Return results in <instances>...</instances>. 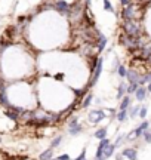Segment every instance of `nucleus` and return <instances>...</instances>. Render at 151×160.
I'll use <instances>...</instances> for the list:
<instances>
[{
	"instance_id": "nucleus-9",
	"label": "nucleus",
	"mask_w": 151,
	"mask_h": 160,
	"mask_svg": "<svg viewBox=\"0 0 151 160\" xmlns=\"http://www.w3.org/2000/svg\"><path fill=\"white\" fill-rule=\"evenodd\" d=\"M147 93H148L147 92V87L145 86H138V89L135 91V98L141 102V101H144V99L147 98Z\"/></svg>"
},
{
	"instance_id": "nucleus-11",
	"label": "nucleus",
	"mask_w": 151,
	"mask_h": 160,
	"mask_svg": "<svg viewBox=\"0 0 151 160\" xmlns=\"http://www.w3.org/2000/svg\"><path fill=\"white\" fill-rule=\"evenodd\" d=\"M116 148H117V147H116V144H111V142H110L108 145L104 148V153H102L104 159H105V160L110 159V157H111V156L114 154V150H116Z\"/></svg>"
},
{
	"instance_id": "nucleus-32",
	"label": "nucleus",
	"mask_w": 151,
	"mask_h": 160,
	"mask_svg": "<svg viewBox=\"0 0 151 160\" xmlns=\"http://www.w3.org/2000/svg\"><path fill=\"white\" fill-rule=\"evenodd\" d=\"M95 160H105L104 157H95Z\"/></svg>"
},
{
	"instance_id": "nucleus-28",
	"label": "nucleus",
	"mask_w": 151,
	"mask_h": 160,
	"mask_svg": "<svg viewBox=\"0 0 151 160\" xmlns=\"http://www.w3.org/2000/svg\"><path fill=\"white\" fill-rule=\"evenodd\" d=\"M133 0H120V5H121V7L123 6H127V5H130Z\"/></svg>"
},
{
	"instance_id": "nucleus-24",
	"label": "nucleus",
	"mask_w": 151,
	"mask_h": 160,
	"mask_svg": "<svg viewBox=\"0 0 151 160\" xmlns=\"http://www.w3.org/2000/svg\"><path fill=\"white\" fill-rule=\"evenodd\" d=\"M142 136H144V141L145 142L151 144V130L150 129H145L144 132H142Z\"/></svg>"
},
{
	"instance_id": "nucleus-35",
	"label": "nucleus",
	"mask_w": 151,
	"mask_h": 160,
	"mask_svg": "<svg viewBox=\"0 0 151 160\" xmlns=\"http://www.w3.org/2000/svg\"><path fill=\"white\" fill-rule=\"evenodd\" d=\"M85 160H86V159H85Z\"/></svg>"
},
{
	"instance_id": "nucleus-33",
	"label": "nucleus",
	"mask_w": 151,
	"mask_h": 160,
	"mask_svg": "<svg viewBox=\"0 0 151 160\" xmlns=\"http://www.w3.org/2000/svg\"><path fill=\"white\" fill-rule=\"evenodd\" d=\"M50 160H58V159H54V157H52V159H50Z\"/></svg>"
},
{
	"instance_id": "nucleus-6",
	"label": "nucleus",
	"mask_w": 151,
	"mask_h": 160,
	"mask_svg": "<svg viewBox=\"0 0 151 160\" xmlns=\"http://www.w3.org/2000/svg\"><path fill=\"white\" fill-rule=\"evenodd\" d=\"M107 43H108L107 36H104L102 33H99L97 36V39H95V46H97V49H98V54H102L105 46H107Z\"/></svg>"
},
{
	"instance_id": "nucleus-34",
	"label": "nucleus",
	"mask_w": 151,
	"mask_h": 160,
	"mask_svg": "<svg viewBox=\"0 0 151 160\" xmlns=\"http://www.w3.org/2000/svg\"><path fill=\"white\" fill-rule=\"evenodd\" d=\"M0 142H2V138H0Z\"/></svg>"
},
{
	"instance_id": "nucleus-17",
	"label": "nucleus",
	"mask_w": 151,
	"mask_h": 160,
	"mask_svg": "<svg viewBox=\"0 0 151 160\" xmlns=\"http://www.w3.org/2000/svg\"><path fill=\"white\" fill-rule=\"evenodd\" d=\"M127 110H120L117 114H116V119H117V122H120V123H123V122H126L127 119Z\"/></svg>"
},
{
	"instance_id": "nucleus-23",
	"label": "nucleus",
	"mask_w": 151,
	"mask_h": 160,
	"mask_svg": "<svg viewBox=\"0 0 151 160\" xmlns=\"http://www.w3.org/2000/svg\"><path fill=\"white\" fill-rule=\"evenodd\" d=\"M102 2H104V11L105 12H114V7H113L110 0H102Z\"/></svg>"
},
{
	"instance_id": "nucleus-20",
	"label": "nucleus",
	"mask_w": 151,
	"mask_h": 160,
	"mask_svg": "<svg viewBox=\"0 0 151 160\" xmlns=\"http://www.w3.org/2000/svg\"><path fill=\"white\" fill-rule=\"evenodd\" d=\"M61 142H62V135L55 136L54 139H52V142H50V148H58L61 145Z\"/></svg>"
},
{
	"instance_id": "nucleus-25",
	"label": "nucleus",
	"mask_w": 151,
	"mask_h": 160,
	"mask_svg": "<svg viewBox=\"0 0 151 160\" xmlns=\"http://www.w3.org/2000/svg\"><path fill=\"white\" fill-rule=\"evenodd\" d=\"M147 113H148V110H147V107H141V108H139L138 116L141 117V119H145V117H147Z\"/></svg>"
},
{
	"instance_id": "nucleus-12",
	"label": "nucleus",
	"mask_w": 151,
	"mask_h": 160,
	"mask_svg": "<svg viewBox=\"0 0 151 160\" xmlns=\"http://www.w3.org/2000/svg\"><path fill=\"white\" fill-rule=\"evenodd\" d=\"M68 132H70V135L71 136H77L79 134L83 132V126H82L80 123L73 125V126H68Z\"/></svg>"
},
{
	"instance_id": "nucleus-30",
	"label": "nucleus",
	"mask_w": 151,
	"mask_h": 160,
	"mask_svg": "<svg viewBox=\"0 0 151 160\" xmlns=\"http://www.w3.org/2000/svg\"><path fill=\"white\" fill-rule=\"evenodd\" d=\"M147 85H148V86H147V92H150V93H151V82H148Z\"/></svg>"
},
{
	"instance_id": "nucleus-29",
	"label": "nucleus",
	"mask_w": 151,
	"mask_h": 160,
	"mask_svg": "<svg viewBox=\"0 0 151 160\" xmlns=\"http://www.w3.org/2000/svg\"><path fill=\"white\" fill-rule=\"evenodd\" d=\"M55 80H59V82H62V80H64V74H62V73L55 74Z\"/></svg>"
},
{
	"instance_id": "nucleus-13",
	"label": "nucleus",
	"mask_w": 151,
	"mask_h": 160,
	"mask_svg": "<svg viewBox=\"0 0 151 160\" xmlns=\"http://www.w3.org/2000/svg\"><path fill=\"white\" fill-rule=\"evenodd\" d=\"M132 104V98H130V95H125L123 98H121V102H120V110H127L129 107Z\"/></svg>"
},
{
	"instance_id": "nucleus-15",
	"label": "nucleus",
	"mask_w": 151,
	"mask_h": 160,
	"mask_svg": "<svg viewBox=\"0 0 151 160\" xmlns=\"http://www.w3.org/2000/svg\"><path fill=\"white\" fill-rule=\"evenodd\" d=\"M82 99H83V101H82V108H87V107L92 104V101H93V95H92V93H87V95H85Z\"/></svg>"
},
{
	"instance_id": "nucleus-14",
	"label": "nucleus",
	"mask_w": 151,
	"mask_h": 160,
	"mask_svg": "<svg viewBox=\"0 0 151 160\" xmlns=\"http://www.w3.org/2000/svg\"><path fill=\"white\" fill-rule=\"evenodd\" d=\"M54 157V148H46L40 156H39V160H50Z\"/></svg>"
},
{
	"instance_id": "nucleus-22",
	"label": "nucleus",
	"mask_w": 151,
	"mask_h": 160,
	"mask_svg": "<svg viewBox=\"0 0 151 160\" xmlns=\"http://www.w3.org/2000/svg\"><path fill=\"white\" fill-rule=\"evenodd\" d=\"M116 70H117V74H119V76H120V77H126L127 68L125 67V65H123V64H120V65H119V67L116 68Z\"/></svg>"
},
{
	"instance_id": "nucleus-3",
	"label": "nucleus",
	"mask_w": 151,
	"mask_h": 160,
	"mask_svg": "<svg viewBox=\"0 0 151 160\" xmlns=\"http://www.w3.org/2000/svg\"><path fill=\"white\" fill-rule=\"evenodd\" d=\"M102 65H104V58L102 56H98L97 65H95V68L92 70V77H91V82H89V87H92V86H95V85H97V82L99 80L101 73H102Z\"/></svg>"
},
{
	"instance_id": "nucleus-7",
	"label": "nucleus",
	"mask_w": 151,
	"mask_h": 160,
	"mask_svg": "<svg viewBox=\"0 0 151 160\" xmlns=\"http://www.w3.org/2000/svg\"><path fill=\"white\" fill-rule=\"evenodd\" d=\"M126 79L129 83H138L139 85V79H141V74H139L138 70L135 68H129L126 73Z\"/></svg>"
},
{
	"instance_id": "nucleus-19",
	"label": "nucleus",
	"mask_w": 151,
	"mask_h": 160,
	"mask_svg": "<svg viewBox=\"0 0 151 160\" xmlns=\"http://www.w3.org/2000/svg\"><path fill=\"white\" fill-rule=\"evenodd\" d=\"M139 105H135V107H129V113H127V116L130 117V119H135V117L138 116V113H139Z\"/></svg>"
},
{
	"instance_id": "nucleus-1",
	"label": "nucleus",
	"mask_w": 151,
	"mask_h": 160,
	"mask_svg": "<svg viewBox=\"0 0 151 160\" xmlns=\"http://www.w3.org/2000/svg\"><path fill=\"white\" fill-rule=\"evenodd\" d=\"M121 30L127 36L139 37L142 33V25L139 22V19H125L121 24Z\"/></svg>"
},
{
	"instance_id": "nucleus-21",
	"label": "nucleus",
	"mask_w": 151,
	"mask_h": 160,
	"mask_svg": "<svg viewBox=\"0 0 151 160\" xmlns=\"http://www.w3.org/2000/svg\"><path fill=\"white\" fill-rule=\"evenodd\" d=\"M138 83H129V85H127L126 86V93L127 95H132V93H135V91H136V89H138Z\"/></svg>"
},
{
	"instance_id": "nucleus-5",
	"label": "nucleus",
	"mask_w": 151,
	"mask_h": 160,
	"mask_svg": "<svg viewBox=\"0 0 151 160\" xmlns=\"http://www.w3.org/2000/svg\"><path fill=\"white\" fill-rule=\"evenodd\" d=\"M87 119H89V123L97 125V123L102 122L104 119H105V111L101 110V108H98V110H91V111H89V116H87Z\"/></svg>"
},
{
	"instance_id": "nucleus-10",
	"label": "nucleus",
	"mask_w": 151,
	"mask_h": 160,
	"mask_svg": "<svg viewBox=\"0 0 151 160\" xmlns=\"http://www.w3.org/2000/svg\"><path fill=\"white\" fill-rule=\"evenodd\" d=\"M148 126H150V123H148V122H142V123L139 125L138 128H136V129L132 132L133 136H135V138H139V136H142V132H144L145 129H148Z\"/></svg>"
},
{
	"instance_id": "nucleus-4",
	"label": "nucleus",
	"mask_w": 151,
	"mask_h": 160,
	"mask_svg": "<svg viewBox=\"0 0 151 160\" xmlns=\"http://www.w3.org/2000/svg\"><path fill=\"white\" fill-rule=\"evenodd\" d=\"M54 9L59 13V15H62V16H68L70 9H71V5H70L68 2H65V0H55Z\"/></svg>"
},
{
	"instance_id": "nucleus-27",
	"label": "nucleus",
	"mask_w": 151,
	"mask_h": 160,
	"mask_svg": "<svg viewBox=\"0 0 151 160\" xmlns=\"http://www.w3.org/2000/svg\"><path fill=\"white\" fill-rule=\"evenodd\" d=\"M56 159H58V160H71V159H70V156H68V154H61V156H58Z\"/></svg>"
},
{
	"instance_id": "nucleus-31",
	"label": "nucleus",
	"mask_w": 151,
	"mask_h": 160,
	"mask_svg": "<svg viewBox=\"0 0 151 160\" xmlns=\"http://www.w3.org/2000/svg\"><path fill=\"white\" fill-rule=\"evenodd\" d=\"M116 160H123V156H121V154H117V156H116Z\"/></svg>"
},
{
	"instance_id": "nucleus-26",
	"label": "nucleus",
	"mask_w": 151,
	"mask_h": 160,
	"mask_svg": "<svg viewBox=\"0 0 151 160\" xmlns=\"http://www.w3.org/2000/svg\"><path fill=\"white\" fill-rule=\"evenodd\" d=\"M85 159H86V148H83V150H82V153L79 154V157H76L74 160H85Z\"/></svg>"
},
{
	"instance_id": "nucleus-16",
	"label": "nucleus",
	"mask_w": 151,
	"mask_h": 160,
	"mask_svg": "<svg viewBox=\"0 0 151 160\" xmlns=\"http://www.w3.org/2000/svg\"><path fill=\"white\" fill-rule=\"evenodd\" d=\"M126 83H120L119 86H117V99H121L125 95H126Z\"/></svg>"
},
{
	"instance_id": "nucleus-2",
	"label": "nucleus",
	"mask_w": 151,
	"mask_h": 160,
	"mask_svg": "<svg viewBox=\"0 0 151 160\" xmlns=\"http://www.w3.org/2000/svg\"><path fill=\"white\" fill-rule=\"evenodd\" d=\"M120 15L123 18V21L125 19H139V16H141V7H139L138 3L132 2L130 5L121 7Z\"/></svg>"
},
{
	"instance_id": "nucleus-8",
	"label": "nucleus",
	"mask_w": 151,
	"mask_h": 160,
	"mask_svg": "<svg viewBox=\"0 0 151 160\" xmlns=\"http://www.w3.org/2000/svg\"><path fill=\"white\" fill-rule=\"evenodd\" d=\"M121 156L129 160H138V153H136L135 148H125V150L121 151Z\"/></svg>"
},
{
	"instance_id": "nucleus-18",
	"label": "nucleus",
	"mask_w": 151,
	"mask_h": 160,
	"mask_svg": "<svg viewBox=\"0 0 151 160\" xmlns=\"http://www.w3.org/2000/svg\"><path fill=\"white\" fill-rule=\"evenodd\" d=\"M93 136L97 139H102V138H107V128H99V129L93 134Z\"/></svg>"
}]
</instances>
